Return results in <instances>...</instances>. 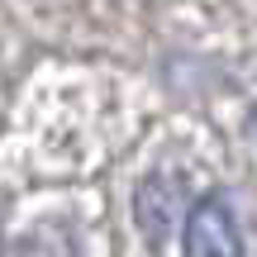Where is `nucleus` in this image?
<instances>
[{"label": "nucleus", "instance_id": "obj_1", "mask_svg": "<svg viewBox=\"0 0 257 257\" xmlns=\"http://www.w3.org/2000/svg\"><path fill=\"white\" fill-rule=\"evenodd\" d=\"M181 252L186 257H243V233L224 195H205L186 210Z\"/></svg>", "mask_w": 257, "mask_h": 257}, {"label": "nucleus", "instance_id": "obj_2", "mask_svg": "<svg viewBox=\"0 0 257 257\" xmlns=\"http://www.w3.org/2000/svg\"><path fill=\"white\" fill-rule=\"evenodd\" d=\"M134 210H138V229H148V238H167L181 219V186L172 176H148L138 186Z\"/></svg>", "mask_w": 257, "mask_h": 257}]
</instances>
